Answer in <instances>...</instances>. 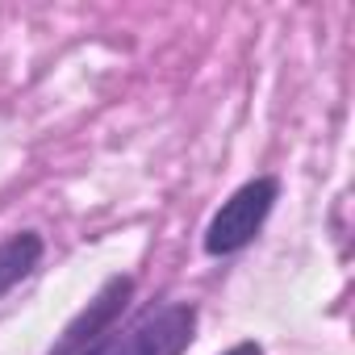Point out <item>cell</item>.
I'll use <instances>...</instances> for the list:
<instances>
[{
    "mask_svg": "<svg viewBox=\"0 0 355 355\" xmlns=\"http://www.w3.org/2000/svg\"><path fill=\"white\" fill-rule=\"evenodd\" d=\"M197 322L201 313L193 301H159L130 322L121 318L88 355H184L197 338Z\"/></svg>",
    "mask_w": 355,
    "mask_h": 355,
    "instance_id": "6da1fadb",
    "label": "cell"
},
{
    "mask_svg": "<svg viewBox=\"0 0 355 355\" xmlns=\"http://www.w3.org/2000/svg\"><path fill=\"white\" fill-rule=\"evenodd\" d=\"M276 201H280V180H276V175H255V180L239 184V189L218 205V214L209 218V226H205V234H201L205 255L230 259V255L247 251V247L263 234V226H268Z\"/></svg>",
    "mask_w": 355,
    "mask_h": 355,
    "instance_id": "7a4b0ae2",
    "label": "cell"
},
{
    "mask_svg": "<svg viewBox=\"0 0 355 355\" xmlns=\"http://www.w3.org/2000/svg\"><path fill=\"white\" fill-rule=\"evenodd\" d=\"M130 301H134V276L113 272V276L88 297V305L59 330V338H55V347H51L46 355H88V351L130 313Z\"/></svg>",
    "mask_w": 355,
    "mask_h": 355,
    "instance_id": "3957f363",
    "label": "cell"
},
{
    "mask_svg": "<svg viewBox=\"0 0 355 355\" xmlns=\"http://www.w3.org/2000/svg\"><path fill=\"white\" fill-rule=\"evenodd\" d=\"M42 255L46 243L38 230H13L9 239H0V301L42 268Z\"/></svg>",
    "mask_w": 355,
    "mask_h": 355,
    "instance_id": "277c9868",
    "label": "cell"
},
{
    "mask_svg": "<svg viewBox=\"0 0 355 355\" xmlns=\"http://www.w3.org/2000/svg\"><path fill=\"white\" fill-rule=\"evenodd\" d=\"M222 355H263V347H259L255 338H243V343H234V347L222 351Z\"/></svg>",
    "mask_w": 355,
    "mask_h": 355,
    "instance_id": "5b68a950",
    "label": "cell"
}]
</instances>
